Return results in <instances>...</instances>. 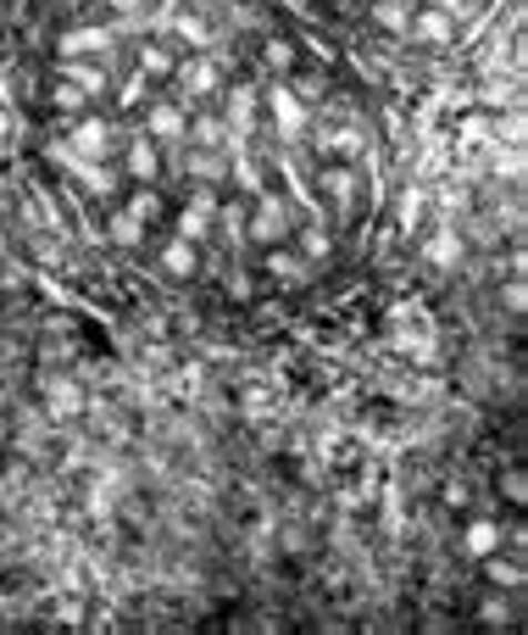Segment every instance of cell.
<instances>
[{
    "mask_svg": "<svg viewBox=\"0 0 528 635\" xmlns=\"http://www.w3.org/2000/svg\"><path fill=\"white\" fill-rule=\"evenodd\" d=\"M290 234H295V206H290L278 190L251 195V206H245V240H251V245H278V240H290Z\"/></svg>",
    "mask_w": 528,
    "mask_h": 635,
    "instance_id": "1",
    "label": "cell"
},
{
    "mask_svg": "<svg viewBox=\"0 0 528 635\" xmlns=\"http://www.w3.org/2000/svg\"><path fill=\"white\" fill-rule=\"evenodd\" d=\"M68 145H73L79 157H90V162H112V151H118V123H112V118L79 112L73 129H68Z\"/></svg>",
    "mask_w": 528,
    "mask_h": 635,
    "instance_id": "2",
    "label": "cell"
},
{
    "mask_svg": "<svg viewBox=\"0 0 528 635\" xmlns=\"http://www.w3.org/2000/svg\"><path fill=\"white\" fill-rule=\"evenodd\" d=\"M173 79H179V101H212V95H217L223 68H217L206 51H195L190 62H179V68H173Z\"/></svg>",
    "mask_w": 528,
    "mask_h": 635,
    "instance_id": "3",
    "label": "cell"
},
{
    "mask_svg": "<svg viewBox=\"0 0 528 635\" xmlns=\"http://www.w3.org/2000/svg\"><path fill=\"white\" fill-rule=\"evenodd\" d=\"M184 129H190L184 101H145V123H140V134H151L156 145H184Z\"/></svg>",
    "mask_w": 528,
    "mask_h": 635,
    "instance_id": "4",
    "label": "cell"
},
{
    "mask_svg": "<svg viewBox=\"0 0 528 635\" xmlns=\"http://www.w3.org/2000/svg\"><path fill=\"white\" fill-rule=\"evenodd\" d=\"M406 40H417V46H428V51H445V46H456V18L439 12V7H417V12L406 18Z\"/></svg>",
    "mask_w": 528,
    "mask_h": 635,
    "instance_id": "5",
    "label": "cell"
},
{
    "mask_svg": "<svg viewBox=\"0 0 528 635\" xmlns=\"http://www.w3.org/2000/svg\"><path fill=\"white\" fill-rule=\"evenodd\" d=\"M262 101H267V112H273L278 134H290V140H295V134H306V118H312V112H306V101H301L290 84H267V95H262Z\"/></svg>",
    "mask_w": 528,
    "mask_h": 635,
    "instance_id": "6",
    "label": "cell"
},
{
    "mask_svg": "<svg viewBox=\"0 0 528 635\" xmlns=\"http://www.w3.org/2000/svg\"><path fill=\"white\" fill-rule=\"evenodd\" d=\"M262 273L278 279V284H306L312 279V262L290 240H278V245H262Z\"/></svg>",
    "mask_w": 528,
    "mask_h": 635,
    "instance_id": "7",
    "label": "cell"
},
{
    "mask_svg": "<svg viewBox=\"0 0 528 635\" xmlns=\"http://www.w3.org/2000/svg\"><path fill=\"white\" fill-rule=\"evenodd\" d=\"M123 173H129L134 184H156V179H162V145H156L151 134H134V140L123 145Z\"/></svg>",
    "mask_w": 528,
    "mask_h": 635,
    "instance_id": "8",
    "label": "cell"
},
{
    "mask_svg": "<svg viewBox=\"0 0 528 635\" xmlns=\"http://www.w3.org/2000/svg\"><path fill=\"white\" fill-rule=\"evenodd\" d=\"M84 385L79 380H68V374H51L45 380V413L57 419V424H68V419H84Z\"/></svg>",
    "mask_w": 528,
    "mask_h": 635,
    "instance_id": "9",
    "label": "cell"
},
{
    "mask_svg": "<svg viewBox=\"0 0 528 635\" xmlns=\"http://www.w3.org/2000/svg\"><path fill=\"white\" fill-rule=\"evenodd\" d=\"M57 79H68V84H79L90 101H101L106 90H112V73L101 68V62H90V57H62V68H57Z\"/></svg>",
    "mask_w": 528,
    "mask_h": 635,
    "instance_id": "10",
    "label": "cell"
},
{
    "mask_svg": "<svg viewBox=\"0 0 528 635\" xmlns=\"http://www.w3.org/2000/svg\"><path fill=\"white\" fill-rule=\"evenodd\" d=\"M156 262H162V273H167V279H179V284H184V279H195V273H201V245H190V240H179V234H173V240L156 251Z\"/></svg>",
    "mask_w": 528,
    "mask_h": 635,
    "instance_id": "11",
    "label": "cell"
},
{
    "mask_svg": "<svg viewBox=\"0 0 528 635\" xmlns=\"http://www.w3.org/2000/svg\"><path fill=\"white\" fill-rule=\"evenodd\" d=\"M57 51H62V57H106V51H112V29H95V23H90V29H68V34L57 40Z\"/></svg>",
    "mask_w": 528,
    "mask_h": 635,
    "instance_id": "12",
    "label": "cell"
},
{
    "mask_svg": "<svg viewBox=\"0 0 528 635\" xmlns=\"http://www.w3.org/2000/svg\"><path fill=\"white\" fill-rule=\"evenodd\" d=\"M173 68H179V57H173L167 46H156V40H145V46L134 51V73H140V79H151V84H167V79H173Z\"/></svg>",
    "mask_w": 528,
    "mask_h": 635,
    "instance_id": "13",
    "label": "cell"
},
{
    "mask_svg": "<svg viewBox=\"0 0 528 635\" xmlns=\"http://www.w3.org/2000/svg\"><path fill=\"white\" fill-rule=\"evenodd\" d=\"M184 145H195V151H223V145H229V123L212 118V112H201V118H190Z\"/></svg>",
    "mask_w": 528,
    "mask_h": 635,
    "instance_id": "14",
    "label": "cell"
},
{
    "mask_svg": "<svg viewBox=\"0 0 528 635\" xmlns=\"http://www.w3.org/2000/svg\"><path fill=\"white\" fill-rule=\"evenodd\" d=\"M461 256H467V245H461L456 229H434V234L423 240V262H434V268H456Z\"/></svg>",
    "mask_w": 528,
    "mask_h": 635,
    "instance_id": "15",
    "label": "cell"
},
{
    "mask_svg": "<svg viewBox=\"0 0 528 635\" xmlns=\"http://www.w3.org/2000/svg\"><path fill=\"white\" fill-rule=\"evenodd\" d=\"M461 546H467L473 557H489V552H500V546H506V530H500L495 518H473V524L461 530Z\"/></svg>",
    "mask_w": 528,
    "mask_h": 635,
    "instance_id": "16",
    "label": "cell"
},
{
    "mask_svg": "<svg viewBox=\"0 0 528 635\" xmlns=\"http://www.w3.org/2000/svg\"><path fill=\"white\" fill-rule=\"evenodd\" d=\"M184 173L195 184H217V179H229V162H223V151H190L184 145Z\"/></svg>",
    "mask_w": 528,
    "mask_h": 635,
    "instance_id": "17",
    "label": "cell"
},
{
    "mask_svg": "<svg viewBox=\"0 0 528 635\" xmlns=\"http://www.w3.org/2000/svg\"><path fill=\"white\" fill-rule=\"evenodd\" d=\"M73 179H79V190H90V195H118V190H123V173H118L112 162H84Z\"/></svg>",
    "mask_w": 528,
    "mask_h": 635,
    "instance_id": "18",
    "label": "cell"
},
{
    "mask_svg": "<svg viewBox=\"0 0 528 635\" xmlns=\"http://www.w3.org/2000/svg\"><path fill=\"white\" fill-rule=\"evenodd\" d=\"M173 234H179V240H190V245H206V240H212V218H206L201 206H190V201H184V206L173 212Z\"/></svg>",
    "mask_w": 528,
    "mask_h": 635,
    "instance_id": "19",
    "label": "cell"
},
{
    "mask_svg": "<svg viewBox=\"0 0 528 635\" xmlns=\"http://www.w3.org/2000/svg\"><path fill=\"white\" fill-rule=\"evenodd\" d=\"M106 240H112V245H123V251H134V245H145V223H140L129 206H118V212H112V223H106Z\"/></svg>",
    "mask_w": 528,
    "mask_h": 635,
    "instance_id": "20",
    "label": "cell"
},
{
    "mask_svg": "<svg viewBox=\"0 0 528 635\" xmlns=\"http://www.w3.org/2000/svg\"><path fill=\"white\" fill-rule=\"evenodd\" d=\"M478 563H484V579H489L495 591H517V585H522V563H517V557L489 552V557H478Z\"/></svg>",
    "mask_w": 528,
    "mask_h": 635,
    "instance_id": "21",
    "label": "cell"
},
{
    "mask_svg": "<svg viewBox=\"0 0 528 635\" xmlns=\"http://www.w3.org/2000/svg\"><path fill=\"white\" fill-rule=\"evenodd\" d=\"M295 251H301L306 262H328V256H334V240H328V229H323V223H306V229H301V240H295Z\"/></svg>",
    "mask_w": 528,
    "mask_h": 635,
    "instance_id": "22",
    "label": "cell"
},
{
    "mask_svg": "<svg viewBox=\"0 0 528 635\" xmlns=\"http://www.w3.org/2000/svg\"><path fill=\"white\" fill-rule=\"evenodd\" d=\"M173 34H179L190 51H206V46H212V29H206V18H195V12H179V18H173Z\"/></svg>",
    "mask_w": 528,
    "mask_h": 635,
    "instance_id": "23",
    "label": "cell"
},
{
    "mask_svg": "<svg viewBox=\"0 0 528 635\" xmlns=\"http://www.w3.org/2000/svg\"><path fill=\"white\" fill-rule=\"evenodd\" d=\"M423 212H428V195H423L417 184H406V190H400V201H395V223H400V229H417V223H423Z\"/></svg>",
    "mask_w": 528,
    "mask_h": 635,
    "instance_id": "24",
    "label": "cell"
},
{
    "mask_svg": "<svg viewBox=\"0 0 528 635\" xmlns=\"http://www.w3.org/2000/svg\"><path fill=\"white\" fill-rule=\"evenodd\" d=\"M51 107H57V112H68V118H79V112L90 107V95H84L79 84H68V79H62V84H51Z\"/></svg>",
    "mask_w": 528,
    "mask_h": 635,
    "instance_id": "25",
    "label": "cell"
},
{
    "mask_svg": "<svg viewBox=\"0 0 528 635\" xmlns=\"http://www.w3.org/2000/svg\"><path fill=\"white\" fill-rule=\"evenodd\" d=\"M129 212H134V218H140V223H145V229H151V223H156V218H162V195H156V190H151V184H140V190H134V195H129Z\"/></svg>",
    "mask_w": 528,
    "mask_h": 635,
    "instance_id": "26",
    "label": "cell"
},
{
    "mask_svg": "<svg viewBox=\"0 0 528 635\" xmlns=\"http://www.w3.org/2000/svg\"><path fill=\"white\" fill-rule=\"evenodd\" d=\"M406 0H378V7H373V23L378 29H389V34H406Z\"/></svg>",
    "mask_w": 528,
    "mask_h": 635,
    "instance_id": "27",
    "label": "cell"
},
{
    "mask_svg": "<svg viewBox=\"0 0 528 635\" xmlns=\"http://www.w3.org/2000/svg\"><path fill=\"white\" fill-rule=\"evenodd\" d=\"M145 95H151V79H140V73H129V79L118 84V107H123V112H140Z\"/></svg>",
    "mask_w": 528,
    "mask_h": 635,
    "instance_id": "28",
    "label": "cell"
},
{
    "mask_svg": "<svg viewBox=\"0 0 528 635\" xmlns=\"http://www.w3.org/2000/svg\"><path fill=\"white\" fill-rule=\"evenodd\" d=\"M323 190H328L339 206H351V195H356V173H351V168H328V173H323Z\"/></svg>",
    "mask_w": 528,
    "mask_h": 635,
    "instance_id": "29",
    "label": "cell"
},
{
    "mask_svg": "<svg viewBox=\"0 0 528 635\" xmlns=\"http://www.w3.org/2000/svg\"><path fill=\"white\" fill-rule=\"evenodd\" d=\"M262 62H267L273 73H290V68H295V46H290V40H267V46H262Z\"/></svg>",
    "mask_w": 528,
    "mask_h": 635,
    "instance_id": "30",
    "label": "cell"
},
{
    "mask_svg": "<svg viewBox=\"0 0 528 635\" xmlns=\"http://www.w3.org/2000/svg\"><path fill=\"white\" fill-rule=\"evenodd\" d=\"M229 173L240 179V190H245V195H262V190H267V184H262V168H256L251 157H240V162H234Z\"/></svg>",
    "mask_w": 528,
    "mask_h": 635,
    "instance_id": "31",
    "label": "cell"
},
{
    "mask_svg": "<svg viewBox=\"0 0 528 635\" xmlns=\"http://www.w3.org/2000/svg\"><path fill=\"white\" fill-rule=\"evenodd\" d=\"M500 491H506L511 507H522V502H528V474H522V468H506V474H500Z\"/></svg>",
    "mask_w": 528,
    "mask_h": 635,
    "instance_id": "32",
    "label": "cell"
},
{
    "mask_svg": "<svg viewBox=\"0 0 528 635\" xmlns=\"http://www.w3.org/2000/svg\"><path fill=\"white\" fill-rule=\"evenodd\" d=\"M190 206H201L206 218H217V206H223V201H217V190H212V184H195V190H190Z\"/></svg>",
    "mask_w": 528,
    "mask_h": 635,
    "instance_id": "33",
    "label": "cell"
},
{
    "mask_svg": "<svg viewBox=\"0 0 528 635\" xmlns=\"http://www.w3.org/2000/svg\"><path fill=\"white\" fill-rule=\"evenodd\" d=\"M478 618H484V624H506V618H511V602H506V596H489V602L478 607Z\"/></svg>",
    "mask_w": 528,
    "mask_h": 635,
    "instance_id": "34",
    "label": "cell"
},
{
    "mask_svg": "<svg viewBox=\"0 0 528 635\" xmlns=\"http://www.w3.org/2000/svg\"><path fill=\"white\" fill-rule=\"evenodd\" d=\"M57 624H84V602H79V596L57 602Z\"/></svg>",
    "mask_w": 528,
    "mask_h": 635,
    "instance_id": "35",
    "label": "cell"
},
{
    "mask_svg": "<svg viewBox=\"0 0 528 635\" xmlns=\"http://www.w3.org/2000/svg\"><path fill=\"white\" fill-rule=\"evenodd\" d=\"M106 12H118V18H140V12H145V0H106Z\"/></svg>",
    "mask_w": 528,
    "mask_h": 635,
    "instance_id": "36",
    "label": "cell"
},
{
    "mask_svg": "<svg viewBox=\"0 0 528 635\" xmlns=\"http://www.w3.org/2000/svg\"><path fill=\"white\" fill-rule=\"evenodd\" d=\"M439 502H445V507H467V485H445Z\"/></svg>",
    "mask_w": 528,
    "mask_h": 635,
    "instance_id": "37",
    "label": "cell"
},
{
    "mask_svg": "<svg viewBox=\"0 0 528 635\" xmlns=\"http://www.w3.org/2000/svg\"><path fill=\"white\" fill-rule=\"evenodd\" d=\"M522 301H528V295H522V279H511V284H506V306L522 312Z\"/></svg>",
    "mask_w": 528,
    "mask_h": 635,
    "instance_id": "38",
    "label": "cell"
},
{
    "mask_svg": "<svg viewBox=\"0 0 528 635\" xmlns=\"http://www.w3.org/2000/svg\"><path fill=\"white\" fill-rule=\"evenodd\" d=\"M428 7H439V12H450V18H461V12L473 7V0H428Z\"/></svg>",
    "mask_w": 528,
    "mask_h": 635,
    "instance_id": "39",
    "label": "cell"
},
{
    "mask_svg": "<svg viewBox=\"0 0 528 635\" xmlns=\"http://www.w3.org/2000/svg\"><path fill=\"white\" fill-rule=\"evenodd\" d=\"M162 7H190V0H162Z\"/></svg>",
    "mask_w": 528,
    "mask_h": 635,
    "instance_id": "40",
    "label": "cell"
},
{
    "mask_svg": "<svg viewBox=\"0 0 528 635\" xmlns=\"http://www.w3.org/2000/svg\"><path fill=\"white\" fill-rule=\"evenodd\" d=\"M0 441H7V424H0Z\"/></svg>",
    "mask_w": 528,
    "mask_h": 635,
    "instance_id": "41",
    "label": "cell"
}]
</instances>
